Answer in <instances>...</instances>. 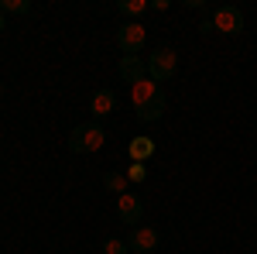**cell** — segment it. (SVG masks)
<instances>
[{
    "instance_id": "6da1fadb",
    "label": "cell",
    "mask_w": 257,
    "mask_h": 254,
    "mask_svg": "<svg viewBox=\"0 0 257 254\" xmlns=\"http://www.w3.org/2000/svg\"><path fill=\"white\" fill-rule=\"evenodd\" d=\"M247 28V18L243 11L233 7V4H223V7H213L206 18L199 21V35H240Z\"/></svg>"
},
{
    "instance_id": "7a4b0ae2",
    "label": "cell",
    "mask_w": 257,
    "mask_h": 254,
    "mask_svg": "<svg viewBox=\"0 0 257 254\" xmlns=\"http://www.w3.org/2000/svg\"><path fill=\"white\" fill-rule=\"evenodd\" d=\"M69 151L72 155H93V151H99L103 144H106V131L99 127V124H79V127H72V134H69Z\"/></svg>"
},
{
    "instance_id": "3957f363",
    "label": "cell",
    "mask_w": 257,
    "mask_h": 254,
    "mask_svg": "<svg viewBox=\"0 0 257 254\" xmlns=\"http://www.w3.org/2000/svg\"><path fill=\"white\" fill-rule=\"evenodd\" d=\"M175 69H178V52L168 48V45H161V48H155L148 55V79H155L158 86L175 76Z\"/></svg>"
},
{
    "instance_id": "277c9868",
    "label": "cell",
    "mask_w": 257,
    "mask_h": 254,
    "mask_svg": "<svg viewBox=\"0 0 257 254\" xmlns=\"http://www.w3.org/2000/svg\"><path fill=\"white\" fill-rule=\"evenodd\" d=\"M117 45H120L123 55H141L144 45H148V28H144L141 21H127L117 31Z\"/></svg>"
},
{
    "instance_id": "5b68a950",
    "label": "cell",
    "mask_w": 257,
    "mask_h": 254,
    "mask_svg": "<svg viewBox=\"0 0 257 254\" xmlns=\"http://www.w3.org/2000/svg\"><path fill=\"white\" fill-rule=\"evenodd\" d=\"M117 213L120 220L134 230V227H141V220H144V203H141V196L138 193H123L117 196Z\"/></svg>"
},
{
    "instance_id": "8992f818",
    "label": "cell",
    "mask_w": 257,
    "mask_h": 254,
    "mask_svg": "<svg viewBox=\"0 0 257 254\" xmlns=\"http://www.w3.org/2000/svg\"><path fill=\"white\" fill-rule=\"evenodd\" d=\"M165 93H161V86L155 82V79H138L134 86H131V103H134V110H144V107H151L155 100H161Z\"/></svg>"
},
{
    "instance_id": "52a82bcc",
    "label": "cell",
    "mask_w": 257,
    "mask_h": 254,
    "mask_svg": "<svg viewBox=\"0 0 257 254\" xmlns=\"http://www.w3.org/2000/svg\"><path fill=\"white\" fill-rule=\"evenodd\" d=\"M127 247H131V254H151L155 247H158V230L155 227H134L131 230V237H127Z\"/></svg>"
},
{
    "instance_id": "ba28073f",
    "label": "cell",
    "mask_w": 257,
    "mask_h": 254,
    "mask_svg": "<svg viewBox=\"0 0 257 254\" xmlns=\"http://www.w3.org/2000/svg\"><path fill=\"white\" fill-rule=\"evenodd\" d=\"M148 76V62L141 59V55H120V79L123 82H138V79Z\"/></svg>"
},
{
    "instance_id": "9c48e42d",
    "label": "cell",
    "mask_w": 257,
    "mask_h": 254,
    "mask_svg": "<svg viewBox=\"0 0 257 254\" xmlns=\"http://www.w3.org/2000/svg\"><path fill=\"white\" fill-rule=\"evenodd\" d=\"M89 110H93V117H110L113 110H117V93L113 90H96L93 93V100H89Z\"/></svg>"
},
{
    "instance_id": "30bf717a",
    "label": "cell",
    "mask_w": 257,
    "mask_h": 254,
    "mask_svg": "<svg viewBox=\"0 0 257 254\" xmlns=\"http://www.w3.org/2000/svg\"><path fill=\"white\" fill-rule=\"evenodd\" d=\"M155 141L151 137H131V144H127V155H131V161H141V165H148L151 158H155Z\"/></svg>"
},
{
    "instance_id": "8fae6325",
    "label": "cell",
    "mask_w": 257,
    "mask_h": 254,
    "mask_svg": "<svg viewBox=\"0 0 257 254\" xmlns=\"http://www.w3.org/2000/svg\"><path fill=\"white\" fill-rule=\"evenodd\" d=\"M103 186H106L110 193H117V196L131 193V182H127V176H123V172H106V176H103Z\"/></svg>"
},
{
    "instance_id": "7c38bea8",
    "label": "cell",
    "mask_w": 257,
    "mask_h": 254,
    "mask_svg": "<svg viewBox=\"0 0 257 254\" xmlns=\"http://www.w3.org/2000/svg\"><path fill=\"white\" fill-rule=\"evenodd\" d=\"M165 107H168V97L155 100L151 107H144V110H138V120H144V124H151V120H161V117H165Z\"/></svg>"
},
{
    "instance_id": "4fadbf2b",
    "label": "cell",
    "mask_w": 257,
    "mask_h": 254,
    "mask_svg": "<svg viewBox=\"0 0 257 254\" xmlns=\"http://www.w3.org/2000/svg\"><path fill=\"white\" fill-rule=\"evenodd\" d=\"M148 7H151V0H120V4H117V11H120V14H127L131 21L141 18Z\"/></svg>"
},
{
    "instance_id": "5bb4252c",
    "label": "cell",
    "mask_w": 257,
    "mask_h": 254,
    "mask_svg": "<svg viewBox=\"0 0 257 254\" xmlns=\"http://www.w3.org/2000/svg\"><path fill=\"white\" fill-rule=\"evenodd\" d=\"M0 11L11 18V14H18V18H24V14H31V0H0Z\"/></svg>"
},
{
    "instance_id": "9a60e30c",
    "label": "cell",
    "mask_w": 257,
    "mask_h": 254,
    "mask_svg": "<svg viewBox=\"0 0 257 254\" xmlns=\"http://www.w3.org/2000/svg\"><path fill=\"white\" fill-rule=\"evenodd\" d=\"M123 176H127V182H131V186H141V182H148V165H141V161H131Z\"/></svg>"
},
{
    "instance_id": "2e32d148",
    "label": "cell",
    "mask_w": 257,
    "mask_h": 254,
    "mask_svg": "<svg viewBox=\"0 0 257 254\" xmlns=\"http://www.w3.org/2000/svg\"><path fill=\"white\" fill-rule=\"evenodd\" d=\"M103 254H131V247H127V240H120V237H106V240H103Z\"/></svg>"
},
{
    "instance_id": "e0dca14e",
    "label": "cell",
    "mask_w": 257,
    "mask_h": 254,
    "mask_svg": "<svg viewBox=\"0 0 257 254\" xmlns=\"http://www.w3.org/2000/svg\"><path fill=\"white\" fill-rule=\"evenodd\" d=\"M151 11H168V0H151Z\"/></svg>"
},
{
    "instance_id": "ac0fdd59",
    "label": "cell",
    "mask_w": 257,
    "mask_h": 254,
    "mask_svg": "<svg viewBox=\"0 0 257 254\" xmlns=\"http://www.w3.org/2000/svg\"><path fill=\"white\" fill-rule=\"evenodd\" d=\"M4 28H7V14L0 11V31H4Z\"/></svg>"
},
{
    "instance_id": "d6986e66",
    "label": "cell",
    "mask_w": 257,
    "mask_h": 254,
    "mask_svg": "<svg viewBox=\"0 0 257 254\" xmlns=\"http://www.w3.org/2000/svg\"><path fill=\"white\" fill-rule=\"evenodd\" d=\"M0 90H4V82H0Z\"/></svg>"
}]
</instances>
